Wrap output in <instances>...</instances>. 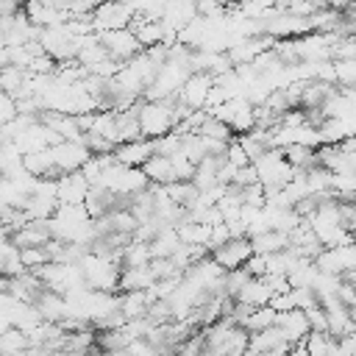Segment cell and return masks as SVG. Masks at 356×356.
<instances>
[{
  "instance_id": "cell-3",
  "label": "cell",
  "mask_w": 356,
  "mask_h": 356,
  "mask_svg": "<svg viewBox=\"0 0 356 356\" xmlns=\"http://www.w3.org/2000/svg\"><path fill=\"white\" fill-rule=\"evenodd\" d=\"M50 153H53L56 172H72V170H81L83 161L92 156L83 139H58L56 145H50Z\"/></svg>"
},
{
  "instance_id": "cell-11",
  "label": "cell",
  "mask_w": 356,
  "mask_h": 356,
  "mask_svg": "<svg viewBox=\"0 0 356 356\" xmlns=\"http://www.w3.org/2000/svg\"><path fill=\"white\" fill-rule=\"evenodd\" d=\"M25 348H31L28 331H22V328H17V325L0 331V353H22Z\"/></svg>"
},
{
  "instance_id": "cell-5",
  "label": "cell",
  "mask_w": 356,
  "mask_h": 356,
  "mask_svg": "<svg viewBox=\"0 0 356 356\" xmlns=\"http://www.w3.org/2000/svg\"><path fill=\"white\" fill-rule=\"evenodd\" d=\"M250 256H253V245H250L248 236H228L222 245H217V248L211 250V259H214L222 270L242 267Z\"/></svg>"
},
{
  "instance_id": "cell-4",
  "label": "cell",
  "mask_w": 356,
  "mask_h": 356,
  "mask_svg": "<svg viewBox=\"0 0 356 356\" xmlns=\"http://www.w3.org/2000/svg\"><path fill=\"white\" fill-rule=\"evenodd\" d=\"M97 36H100V42L106 44V50H108V56L114 58V61H128V58H134L139 50H145L142 44H139V39H136V33L131 31V28H114V31H97Z\"/></svg>"
},
{
  "instance_id": "cell-13",
  "label": "cell",
  "mask_w": 356,
  "mask_h": 356,
  "mask_svg": "<svg viewBox=\"0 0 356 356\" xmlns=\"http://www.w3.org/2000/svg\"><path fill=\"white\" fill-rule=\"evenodd\" d=\"M8 64V47L0 42V67H6Z\"/></svg>"
},
{
  "instance_id": "cell-8",
  "label": "cell",
  "mask_w": 356,
  "mask_h": 356,
  "mask_svg": "<svg viewBox=\"0 0 356 356\" xmlns=\"http://www.w3.org/2000/svg\"><path fill=\"white\" fill-rule=\"evenodd\" d=\"M270 298H273V289L264 275H250L242 284V289L234 295V300L242 306H264V303H270Z\"/></svg>"
},
{
  "instance_id": "cell-1",
  "label": "cell",
  "mask_w": 356,
  "mask_h": 356,
  "mask_svg": "<svg viewBox=\"0 0 356 356\" xmlns=\"http://www.w3.org/2000/svg\"><path fill=\"white\" fill-rule=\"evenodd\" d=\"M134 17L136 11L125 0H100L97 8L92 11V25L95 31H114V28H128Z\"/></svg>"
},
{
  "instance_id": "cell-12",
  "label": "cell",
  "mask_w": 356,
  "mask_h": 356,
  "mask_svg": "<svg viewBox=\"0 0 356 356\" xmlns=\"http://www.w3.org/2000/svg\"><path fill=\"white\" fill-rule=\"evenodd\" d=\"M39 3H44V6H53V8H67V3H70V0H39Z\"/></svg>"
},
{
  "instance_id": "cell-9",
  "label": "cell",
  "mask_w": 356,
  "mask_h": 356,
  "mask_svg": "<svg viewBox=\"0 0 356 356\" xmlns=\"http://www.w3.org/2000/svg\"><path fill=\"white\" fill-rule=\"evenodd\" d=\"M22 167L36 175V178H56V164H53V153L50 147H39V150H31V153H22Z\"/></svg>"
},
{
  "instance_id": "cell-7",
  "label": "cell",
  "mask_w": 356,
  "mask_h": 356,
  "mask_svg": "<svg viewBox=\"0 0 356 356\" xmlns=\"http://www.w3.org/2000/svg\"><path fill=\"white\" fill-rule=\"evenodd\" d=\"M111 156L120 161V164H128V167H142L150 156H153V139L147 136H136V139H125V142H117Z\"/></svg>"
},
{
  "instance_id": "cell-2",
  "label": "cell",
  "mask_w": 356,
  "mask_h": 356,
  "mask_svg": "<svg viewBox=\"0 0 356 356\" xmlns=\"http://www.w3.org/2000/svg\"><path fill=\"white\" fill-rule=\"evenodd\" d=\"M211 86H214V75L195 70V72H189V78L181 83L175 100H178L181 106L192 108V111H195V108H206L209 95H211Z\"/></svg>"
},
{
  "instance_id": "cell-10",
  "label": "cell",
  "mask_w": 356,
  "mask_h": 356,
  "mask_svg": "<svg viewBox=\"0 0 356 356\" xmlns=\"http://www.w3.org/2000/svg\"><path fill=\"white\" fill-rule=\"evenodd\" d=\"M142 170H145V175H147L150 184H170V181H175V178H172V161H170V156L153 153V156L142 164Z\"/></svg>"
},
{
  "instance_id": "cell-6",
  "label": "cell",
  "mask_w": 356,
  "mask_h": 356,
  "mask_svg": "<svg viewBox=\"0 0 356 356\" xmlns=\"http://www.w3.org/2000/svg\"><path fill=\"white\" fill-rule=\"evenodd\" d=\"M89 186L92 184H89V178L81 170L58 172L56 175V197H58V203H83Z\"/></svg>"
},
{
  "instance_id": "cell-14",
  "label": "cell",
  "mask_w": 356,
  "mask_h": 356,
  "mask_svg": "<svg viewBox=\"0 0 356 356\" xmlns=\"http://www.w3.org/2000/svg\"><path fill=\"white\" fill-rule=\"evenodd\" d=\"M19 3H25V0H19Z\"/></svg>"
}]
</instances>
